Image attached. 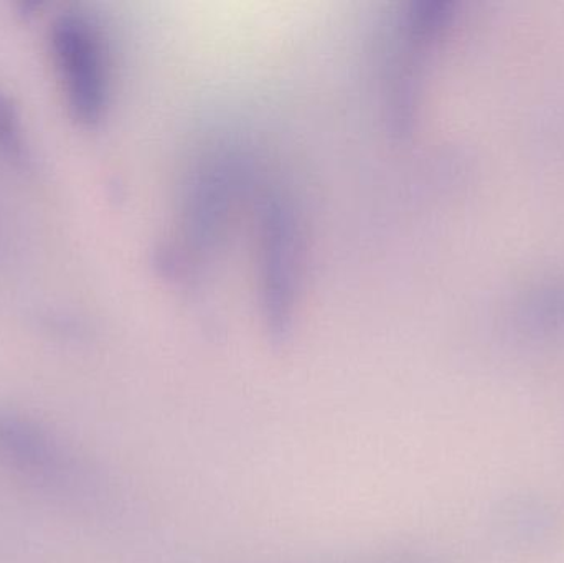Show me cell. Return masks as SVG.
<instances>
[{"mask_svg":"<svg viewBox=\"0 0 564 563\" xmlns=\"http://www.w3.org/2000/svg\"><path fill=\"white\" fill-rule=\"evenodd\" d=\"M365 563H410V562L394 561V559H384V561H373V562H365Z\"/></svg>","mask_w":564,"mask_h":563,"instance_id":"obj_5","label":"cell"},{"mask_svg":"<svg viewBox=\"0 0 564 563\" xmlns=\"http://www.w3.org/2000/svg\"><path fill=\"white\" fill-rule=\"evenodd\" d=\"M0 465L40 491L66 501H91L99 479L48 429L30 416L0 409Z\"/></svg>","mask_w":564,"mask_h":563,"instance_id":"obj_2","label":"cell"},{"mask_svg":"<svg viewBox=\"0 0 564 563\" xmlns=\"http://www.w3.org/2000/svg\"><path fill=\"white\" fill-rule=\"evenodd\" d=\"M0 158L19 171H30L33 151L13 99L0 89Z\"/></svg>","mask_w":564,"mask_h":563,"instance_id":"obj_4","label":"cell"},{"mask_svg":"<svg viewBox=\"0 0 564 563\" xmlns=\"http://www.w3.org/2000/svg\"><path fill=\"white\" fill-rule=\"evenodd\" d=\"M291 205L273 198L267 218V306L271 326L284 329L297 277V228Z\"/></svg>","mask_w":564,"mask_h":563,"instance_id":"obj_3","label":"cell"},{"mask_svg":"<svg viewBox=\"0 0 564 563\" xmlns=\"http://www.w3.org/2000/svg\"><path fill=\"white\" fill-rule=\"evenodd\" d=\"M50 55L69 118L96 128L111 102V62L105 33L89 13L65 9L50 22Z\"/></svg>","mask_w":564,"mask_h":563,"instance_id":"obj_1","label":"cell"}]
</instances>
